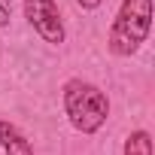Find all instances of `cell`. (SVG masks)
<instances>
[{"label": "cell", "mask_w": 155, "mask_h": 155, "mask_svg": "<svg viewBox=\"0 0 155 155\" xmlns=\"http://www.w3.org/2000/svg\"><path fill=\"white\" fill-rule=\"evenodd\" d=\"M152 31V0H122L110 31V49L119 58L137 55Z\"/></svg>", "instance_id": "obj_1"}, {"label": "cell", "mask_w": 155, "mask_h": 155, "mask_svg": "<svg viewBox=\"0 0 155 155\" xmlns=\"http://www.w3.org/2000/svg\"><path fill=\"white\" fill-rule=\"evenodd\" d=\"M64 113L76 131L94 134L110 119V101L97 85L82 82V79H70L64 85Z\"/></svg>", "instance_id": "obj_2"}, {"label": "cell", "mask_w": 155, "mask_h": 155, "mask_svg": "<svg viewBox=\"0 0 155 155\" xmlns=\"http://www.w3.org/2000/svg\"><path fill=\"white\" fill-rule=\"evenodd\" d=\"M25 18L46 43L52 46L64 43V21L55 0H25Z\"/></svg>", "instance_id": "obj_3"}, {"label": "cell", "mask_w": 155, "mask_h": 155, "mask_svg": "<svg viewBox=\"0 0 155 155\" xmlns=\"http://www.w3.org/2000/svg\"><path fill=\"white\" fill-rule=\"evenodd\" d=\"M0 149H3V155H34L28 137L12 122H0Z\"/></svg>", "instance_id": "obj_4"}, {"label": "cell", "mask_w": 155, "mask_h": 155, "mask_svg": "<svg viewBox=\"0 0 155 155\" xmlns=\"http://www.w3.org/2000/svg\"><path fill=\"white\" fill-rule=\"evenodd\" d=\"M125 155H152V137L149 131H134L125 140Z\"/></svg>", "instance_id": "obj_5"}, {"label": "cell", "mask_w": 155, "mask_h": 155, "mask_svg": "<svg viewBox=\"0 0 155 155\" xmlns=\"http://www.w3.org/2000/svg\"><path fill=\"white\" fill-rule=\"evenodd\" d=\"M9 12H12L9 0H0V28H3V25H9Z\"/></svg>", "instance_id": "obj_6"}, {"label": "cell", "mask_w": 155, "mask_h": 155, "mask_svg": "<svg viewBox=\"0 0 155 155\" xmlns=\"http://www.w3.org/2000/svg\"><path fill=\"white\" fill-rule=\"evenodd\" d=\"M76 3H79L82 9H88V12H91V9H97V6H101V0H76Z\"/></svg>", "instance_id": "obj_7"}]
</instances>
